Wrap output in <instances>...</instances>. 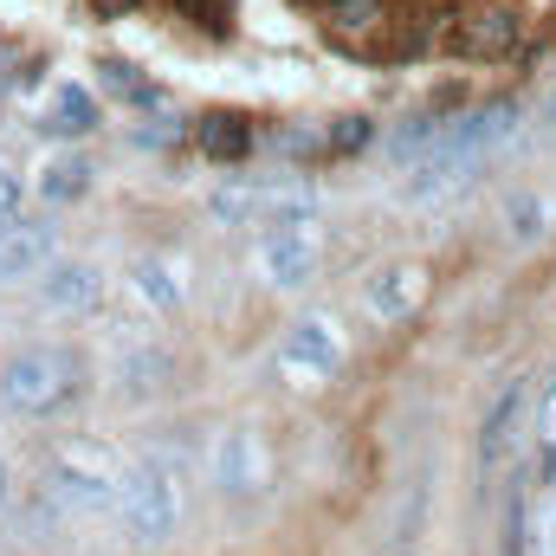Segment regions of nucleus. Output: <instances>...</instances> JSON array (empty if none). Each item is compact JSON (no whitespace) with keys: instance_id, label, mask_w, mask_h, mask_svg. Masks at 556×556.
Returning a JSON list of instances; mask_svg holds the SVG:
<instances>
[{"instance_id":"obj_10","label":"nucleus","mask_w":556,"mask_h":556,"mask_svg":"<svg viewBox=\"0 0 556 556\" xmlns=\"http://www.w3.org/2000/svg\"><path fill=\"white\" fill-rule=\"evenodd\" d=\"M46 130H52V137H85V130H98V104H91V91L59 85L52 104H46Z\"/></svg>"},{"instance_id":"obj_19","label":"nucleus","mask_w":556,"mask_h":556,"mask_svg":"<svg viewBox=\"0 0 556 556\" xmlns=\"http://www.w3.org/2000/svg\"><path fill=\"white\" fill-rule=\"evenodd\" d=\"M7 214H20V181L0 168V220H7Z\"/></svg>"},{"instance_id":"obj_15","label":"nucleus","mask_w":556,"mask_h":556,"mask_svg":"<svg viewBox=\"0 0 556 556\" xmlns=\"http://www.w3.org/2000/svg\"><path fill=\"white\" fill-rule=\"evenodd\" d=\"M376 13H382V0H330L337 26H376Z\"/></svg>"},{"instance_id":"obj_2","label":"nucleus","mask_w":556,"mask_h":556,"mask_svg":"<svg viewBox=\"0 0 556 556\" xmlns=\"http://www.w3.org/2000/svg\"><path fill=\"white\" fill-rule=\"evenodd\" d=\"M311 201H317L311 181H285V188L233 181V188H214V194H207L214 220H227V227H291V220L311 214Z\"/></svg>"},{"instance_id":"obj_18","label":"nucleus","mask_w":556,"mask_h":556,"mask_svg":"<svg viewBox=\"0 0 556 556\" xmlns=\"http://www.w3.org/2000/svg\"><path fill=\"white\" fill-rule=\"evenodd\" d=\"M363 142H369V124H363V117H343V124L330 130V149H337V155H343V149H363Z\"/></svg>"},{"instance_id":"obj_6","label":"nucleus","mask_w":556,"mask_h":556,"mask_svg":"<svg viewBox=\"0 0 556 556\" xmlns=\"http://www.w3.org/2000/svg\"><path fill=\"white\" fill-rule=\"evenodd\" d=\"M46 492L59 498V505H72V511H104V505H117V485L104 479V472H91V466H52L46 472Z\"/></svg>"},{"instance_id":"obj_3","label":"nucleus","mask_w":556,"mask_h":556,"mask_svg":"<svg viewBox=\"0 0 556 556\" xmlns=\"http://www.w3.org/2000/svg\"><path fill=\"white\" fill-rule=\"evenodd\" d=\"M117 511H124V525H130L137 544H162L175 531V518H181V492H175V479L162 466H137L117 485Z\"/></svg>"},{"instance_id":"obj_16","label":"nucleus","mask_w":556,"mask_h":556,"mask_svg":"<svg viewBox=\"0 0 556 556\" xmlns=\"http://www.w3.org/2000/svg\"><path fill=\"white\" fill-rule=\"evenodd\" d=\"M137 291H142V298H155V304H175V298H181V291L168 285L162 266H137Z\"/></svg>"},{"instance_id":"obj_17","label":"nucleus","mask_w":556,"mask_h":556,"mask_svg":"<svg viewBox=\"0 0 556 556\" xmlns=\"http://www.w3.org/2000/svg\"><path fill=\"white\" fill-rule=\"evenodd\" d=\"M538 440H544V459L556 466V376H551V389H544V408H538Z\"/></svg>"},{"instance_id":"obj_20","label":"nucleus","mask_w":556,"mask_h":556,"mask_svg":"<svg viewBox=\"0 0 556 556\" xmlns=\"http://www.w3.org/2000/svg\"><path fill=\"white\" fill-rule=\"evenodd\" d=\"M0 498H7V466H0Z\"/></svg>"},{"instance_id":"obj_4","label":"nucleus","mask_w":556,"mask_h":556,"mask_svg":"<svg viewBox=\"0 0 556 556\" xmlns=\"http://www.w3.org/2000/svg\"><path fill=\"white\" fill-rule=\"evenodd\" d=\"M52 227L46 220H20V214H7L0 220V285H13V278H33L46 260H52Z\"/></svg>"},{"instance_id":"obj_7","label":"nucleus","mask_w":556,"mask_h":556,"mask_svg":"<svg viewBox=\"0 0 556 556\" xmlns=\"http://www.w3.org/2000/svg\"><path fill=\"white\" fill-rule=\"evenodd\" d=\"M453 46L472 52V59H498V52H511V46H518V13H505V7L472 13V20H459Z\"/></svg>"},{"instance_id":"obj_12","label":"nucleus","mask_w":556,"mask_h":556,"mask_svg":"<svg viewBox=\"0 0 556 556\" xmlns=\"http://www.w3.org/2000/svg\"><path fill=\"white\" fill-rule=\"evenodd\" d=\"M415 278H420V273H402V266H395V273H382L376 285H369V304H376L382 317H408V304L420 298Z\"/></svg>"},{"instance_id":"obj_8","label":"nucleus","mask_w":556,"mask_h":556,"mask_svg":"<svg viewBox=\"0 0 556 556\" xmlns=\"http://www.w3.org/2000/svg\"><path fill=\"white\" fill-rule=\"evenodd\" d=\"M194 142H201V155H214V162H247V155H253V117H240V111H207V117L194 124Z\"/></svg>"},{"instance_id":"obj_1","label":"nucleus","mask_w":556,"mask_h":556,"mask_svg":"<svg viewBox=\"0 0 556 556\" xmlns=\"http://www.w3.org/2000/svg\"><path fill=\"white\" fill-rule=\"evenodd\" d=\"M78 389H85V363H78L72 350H59V343L20 350V356H7V369H0V402L26 420H46V415H59V408H72Z\"/></svg>"},{"instance_id":"obj_9","label":"nucleus","mask_w":556,"mask_h":556,"mask_svg":"<svg viewBox=\"0 0 556 556\" xmlns=\"http://www.w3.org/2000/svg\"><path fill=\"white\" fill-rule=\"evenodd\" d=\"M260 266H266L273 285H298V278L311 273V240L298 227H273V240L260 247Z\"/></svg>"},{"instance_id":"obj_11","label":"nucleus","mask_w":556,"mask_h":556,"mask_svg":"<svg viewBox=\"0 0 556 556\" xmlns=\"http://www.w3.org/2000/svg\"><path fill=\"white\" fill-rule=\"evenodd\" d=\"M46 298H52L59 311H91V304L104 298V278L91 273V266H59V273L46 278Z\"/></svg>"},{"instance_id":"obj_14","label":"nucleus","mask_w":556,"mask_h":556,"mask_svg":"<svg viewBox=\"0 0 556 556\" xmlns=\"http://www.w3.org/2000/svg\"><path fill=\"white\" fill-rule=\"evenodd\" d=\"M85 181H91L85 162H52V168H46V201H78Z\"/></svg>"},{"instance_id":"obj_13","label":"nucleus","mask_w":556,"mask_h":556,"mask_svg":"<svg viewBox=\"0 0 556 556\" xmlns=\"http://www.w3.org/2000/svg\"><path fill=\"white\" fill-rule=\"evenodd\" d=\"M98 78H104V91H117V98H130V104H155V85H142L137 65H124V59H104Z\"/></svg>"},{"instance_id":"obj_5","label":"nucleus","mask_w":556,"mask_h":556,"mask_svg":"<svg viewBox=\"0 0 556 556\" xmlns=\"http://www.w3.org/2000/svg\"><path fill=\"white\" fill-rule=\"evenodd\" d=\"M337 363H343V350H337L330 324H298V330H291V343H285V369H291V376L324 382V376H337Z\"/></svg>"}]
</instances>
